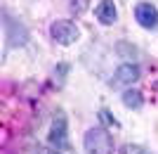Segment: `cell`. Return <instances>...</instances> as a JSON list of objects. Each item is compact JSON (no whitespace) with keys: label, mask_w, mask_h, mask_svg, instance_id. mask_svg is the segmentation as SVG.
<instances>
[{"label":"cell","mask_w":158,"mask_h":154,"mask_svg":"<svg viewBox=\"0 0 158 154\" xmlns=\"http://www.w3.org/2000/svg\"><path fill=\"white\" fill-rule=\"evenodd\" d=\"M50 33H52V38L57 40V43H61V45H71V43L78 40V26H76L73 21L59 19V21H54L52 26H50Z\"/></svg>","instance_id":"2"},{"label":"cell","mask_w":158,"mask_h":154,"mask_svg":"<svg viewBox=\"0 0 158 154\" xmlns=\"http://www.w3.org/2000/svg\"><path fill=\"white\" fill-rule=\"evenodd\" d=\"M99 121H102V123H106V126H118V121L113 119L106 109H102V112H99Z\"/></svg>","instance_id":"10"},{"label":"cell","mask_w":158,"mask_h":154,"mask_svg":"<svg viewBox=\"0 0 158 154\" xmlns=\"http://www.w3.org/2000/svg\"><path fill=\"white\" fill-rule=\"evenodd\" d=\"M120 154H151L149 149L139 147V145H123L120 147Z\"/></svg>","instance_id":"8"},{"label":"cell","mask_w":158,"mask_h":154,"mask_svg":"<svg viewBox=\"0 0 158 154\" xmlns=\"http://www.w3.org/2000/svg\"><path fill=\"white\" fill-rule=\"evenodd\" d=\"M137 78H139V69L135 64H123L113 76V86H132Z\"/></svg>","instance_id":"5"},{"label":"cell","mask_w":158,"mask_h":154,"mask_svg":"<svg viewBox=\"0 0 158 154\" xmlns=\"http://www.w3.org/2000/svg\"><path fill=\"white\" fill-rule=\"evenodd\" d=\"M87 7H90V0H71V10L76 14H83Z\"/></svg>","instance_id":"9"},{"label":"cell","mask_w":158,"mask_h":154,"mask_svg":"<svg viewBox=\"0 0 158 154\" xmlns=\"http://www.w3.org/2000/svg\"><path fill=\"white\" fill-rule=\"evenodd\" d=\"M123 102H125V107H130V109H139L142 107V93H137V90H127L125 95H123Z\"/></svg>","instance_id":"7"},{"label":"cell","mask_w":158,"mask_h":154,"mask_svg":"<svg viewBox=\"0 0 158 154\" xmlns=\"http://www.w3.org/2000/svg\"><path fill=\"white\" fill-rule=\"evenodd\" d=\"M135 17L144 29H156L158 26V10L151 5V2H139L135 7Z\"/></svg>","instance_id":"3"},{"label":"cell","mask_w":158,"mask_h":154,"mask_svg":"<svg viewBox=\"0 0 158 154\" xmlns=\"http://www.w3.org/2000/svg\"><path fill=\"white\" fill-rule=\"evenodd\" d=\"M50 142H52V145H57V147H61V149L69 147V140H66V116L61 114V112L54 116V121H52Z\"/></svg>","instance_id":"4"},{"label":"cell","mask_w":158,"mask_h":154,"mask_svg":"<svg viewBox=\"0 0 158 154\" xmlns=\"http://www.w3.org/2000/svg\"><path fill=\"white\" fill-rule=\"evenodd\" d=\"M94 14H97V19L102 24H113L116 21V5L111 0H102L97 5V10H94Z\"/></svg>","instance_id":"6"},{"label":"cell","mask_w":158,"mask_h":154,"mask_svg":"<svg viewBox=\"0 0 158 154\" xmlns=\"http://www.w3.org/2000/svg\"><path fill=\"white\" fill-rule=\"evenodd\" d=\"M85 149L87 154H111L113 152V138L104 128H92L85 135Z\"/></svg>","instance_id":"1"}]
</instances>
